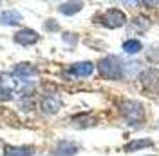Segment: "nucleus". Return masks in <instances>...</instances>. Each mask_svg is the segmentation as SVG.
<instances>
[{
	"label": "nucleus",
	"instance_id": "nucleus-1",
	"mask_svg": "<svg viewBox=\"0 0 159 156\" xmlns=\"http://www.w3.org/2000/svg\"><path fill=\"white\" fill-rule=\"evenodd\" d=\"M98 71L105 80L118 82L127 76V64H123V60L116 55H107L98 62Z\"/></svg>",
	"mask_w": 159,
	"mask_h": 156
},
{
	"label": "nucleus",
	"instance_id": "nucleus-2",
	"mask_svg": "<svg viewBox=\"0 0 159 156\" xmlns=\"http://www.w3.org/2000/svg\"><path fill=\"white\" fill-rule=\"evenodd\" d=\"M119 109H121V115H123V118L127 120V124L130 127L132 125L138 127L139 124L145 122V116H147L145 105L138 100H123L119 104Z\"/></svg>",
	"mask_w": 159,
	"mask_h": 156
},
{
	"label": "nucleus",
	"instance_id": "nucleus-3",
	"mask_svg": "<svg viewBox=\"0 0 159 156\" xmlns=\"http://www.w3.org/2000/svg\"><path fill=\"white\" fill-rule=\"evenodd\" d=\"M99 24L109 27V29H118V27H123L127 24V15L118 7H110L99 17Z\"/></svg>",
	"mask_w": 159,
	"mask_h": 156
},
{
	"label": "nucleus",
	"instance_id": "nucleus-4",
	"mask_svg": "<svg viewBox=\"0 0 159 156\" xmlns=\"http://www.w3.org/2000/svg\"><path fill=\"white\" fill-rule=\"evenodd\" d=\"M139 82L141 85L152 91V93H159V69L156 67H147L139 73Z\"/></svg>",
	"mask_w": 159,
	"mask_h": 156
},
{
	"label": "nucleus",
	"instance_id": "nucleus-5",
	"mask_svg": "<svg viewBox=\"0 0 159 156\" xmlns=\"http://www.w3.org/2000/svg\"><path fill=\"white\" fill-rule=\"evenodd\" d=\"M40 107H42V111L45 115H56L60 109H61V100L56 95H47V96L42 98Z\"/></svg>",
	"mask_w": 159,
	"mask_h": 156
},
{
	"label": "nucleus",
	"instance_id": "nucleus-6",
	"mask_svg": "<svg viewBox=\"0 0 159 156\" xmlns=\"http://www.w3.org/2000/svg\"><path fill=\"white\" fill-rule=\"evenodd\" d=\"M40 40V35L34 29H20L18 33H15V42L20 46H33Z\"/></svg>",
	"mask_w": 159,
	"mask_h": 156
},
{
	"label": "nucleus",
	"instance_id": "nucleus-7",
	"mask_svg": "<svg viewBox=\"0 0 159 156\" xmlns=\"http://www.w3.org/2000/svg\"><path fill=\"white\" fill-rule=\"evenodd\" d=\"M69 73L72 76H78V78L90 76L94 73V64L92 62H76L69 67Z\"/></svg>",
	"mask_w": 159,
	"mask_h": 156
},
{
	"label": "nucleus",
	"instance_id": "nucleus-8",
	"mask_svg": "<svg viewBox=\"0 0 159 156\" xmlns=\"http://www.w3.org/2000/svg\"><path fill=\"white\" fill-rule=\"evenodd\" d=\"M78 151H80V147L74 142L61 140L54 147V156H74V154H78Z\"/></svg>",
	"mask_w": 159,
	"mask_h": 156
},
{
	"label": "nucleus",
	"instance_id": "nucleus-9",
	"mask_svg": "<svg viewBox=\"0 0 159 156\" xmlns=\"http://www.w3.org/2000/svg\"><path fill=\"white\" fill-rule=\"evenodd\" d=\"M34 153L33 145H7L4 149V156H34Z\"/></svg>",
	"mask_w": 159,
	"mask_h": 156
},
{
	"label": "nucleus",
	"instance_id": "nucleus-10",
	"mask_svg": "<svg viewBox=\"0 0 159 156\" xmlns=\"http://www.w3.org/2000/svg\"><path fill=\"white\" fill-rule=\"evenodd\" d=\"M154 145V140L150 138H138V140H132L129 144H125L123 151L125 153H136V151H141V149H147V147Z\"/></svg>",
	"mask_w": 159,
	"mask_h": 156
},
{
	"label": "nucleus",
	"instance_id": "nucleus-11",
	"mask_svg": "<svg viewBox=\"0 0 159 156\" xmlns=\"http://www.w3.org/2000/svg\"><path fill=\"white\" fill-rule=\"evenodd\" d=\"M22 22V15L16 9H7L0 13V24L2 26H16Z\"/></svg>",
	"mask_w": 159,
	"mask_h": 156
},
{
	"label": "nucleus",
	"instance_id": "nucleus-12",
	"mask_svg": "<svg viewBox=\"0 0 159 156\" xmlns=\"http://www.w3.org/2000/svg\"><path fill=\"white\" fill-rule=\"evenodd\" d=\"M13 75L18 76V78H25V80H27V78L38 75V69L34 67L33 64H18L16 67L13 69Z\"/></svg>",
	"mask_w": 159,
	"mask_h": 156
},
{
	"label": "nucleus",
	"instance_id": "nucleus-13",
	"mask_svg": "<svg viewBox=\"0 0 159 156\" xmlns=\"http://www.w3.org/2000/svg\"><path fill=\"white\" fill-rule=\"evenodd\" d=\"M81 9H83V4H81V2H63V4L58 6V11L61 15H67V17L76 15V13H80Z\"/></svg>",
	"mask_w": 159,
	"mask_h": 156
},
{
	"label": "nucleus",
	"instance_id": "nucleus-14",
	"mask_svg": "<svg viewBox=\"0 0 159 156\" xmlns=\"http://www.w3.org/2000/svg\"><path fill=\"white\" fill-rule=\"evenodd\" d=\"M123 51L127 53V55H138L143 51V42L138 38H129L123 42Z\"/></svg>",
	"mask_w": 159,
	"mask_h": 156
},
{
	"label": "nucleus",
	"instance_id": "nucleus-15",
	"mask_svg": "<svg viewBox=\"0 0 159 156\" xmlns=\"http://www.w3.org/2000/svg\"><path fill=\"white\" fill-rule=\"evenodd\" d=\"M96 124V120L89 115H76V116L72 118V125L76 127V129H85V127H90Z\"/></svg>",
	"mask_w": 159,
	"mask_h": 156
},
{
	"label": "nucleus",
	"instance_id": "nucleus-16",
	"mask_svg": "<svg viewBox=\"0 0 159 156\" xmlns=\"http://www.w3.org/2000/svg\"><path fill=\"white\" fill-rule=\"evenodd\" d=\"M150 26H152V22H150L147 17H136V18L132 20V27H134L136 31H141V33L147 31Z\"/></svg>",
	"mask_w": 159,
	"mask_h": 156
},
{
	"label": "nucleus",
	"instance_id": "nucleus-17",
	"mask_svg": "<svg viewBox=\"0 0 159 156\" xmlns=\"http://www.w3.org/2000/svg\"><path fill=\"white\" fill-rule=\"evenodd\" d=\"M147 60L152 64H159V44H154L147 49Z\"/></svg>",
	"mask_w": 159,
	"mask_h": 156
},
{
	"label": "nucleus",
	"instance_id": "nucleus-18",
	"mask_svg": "<svg viewBox=\"0 0 159 156\" xmlns=\"http://www.w3.org/2000/svg\"><path fill=\"white\" fill-rule=\"evenodd\" d=\"M13 98V89L7 85H0V102H9Z\"/></svg>",
	"mask_w": 159,
	"mask_h": 156
},
{
	"label": "nucleus",
	"instance_id": "nucleus-19",
	"mask_svg": "<svg viewBox=\"0 0 159 156\" xmlns=\"http://www.w3.org/2000/svg\"><path fill=\"white\" fill-rule=\"evenodd\" d=\"M63 42L65 44H70V46H74L76 42H78V35H74V33H63Z\"/></svg>",
	"mask_w": 159,
	"mask_h": 156
},
{
	"label": "nucleus",
	"instance_id": "nucleus-20",
	"mask_svg": "<svg viewBox=\"0 0 159 156\" xmlns=\"http://www.w3.org/2000/svg\"><path fill=\"white\" fill-rule=\"evenodd\" d=\"M43 27L47 31H58L60 29V26L56 24V20H47V22L43 24Z\"/></svg>",
	"mask_w": 159,
	"mask_h": 156
},
{
	"label": "nucleus",
	"instance_id": "nucleus-21",
	"mask_svg": "<svg viewBox=\"0 0 159 156\" xmlns=\"http://www.w3.org/2000/svg\"><path fill=\"white\" fill-rule=\"evenodd\" d=\"M143 6H150V7H154V6H159V2H143Z\"/></svg>",
	"mask_w": 159,
	"mask_h": 156
}]
</instances>
